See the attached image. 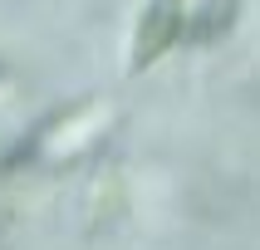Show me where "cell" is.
Returning <instances> with one entry per match:
<instances>
[{
  "label": "cell",
  "instance_id": "1",
  "mask_svg": "<svg viewBox=\"0 0 260 250\" xmlns=\"http://www.w3.org/2000/svg\"><path fill=\"white\" fill-rule=\"evenodd\" d=\"M108 123H113V108L103 98H88V103H79V108H69V113L49 118V123H44L35 137H25L15 152H20V162L64 167V162H74L88 142H99L103 132H108Z\"/></svg>",
  "mask_w": 260,
  "mask_h": 250
},
{
  "label": "cell",
  "instance_id": "2",
  "mask_svg": "<svg viewBox=\"0 0 260 250\" xmlns=\"http://www.w3.org/2000/svg\"><path fill=\"white\" fill-rule=\"evenodd\" d=\"M182 34V0H147L143 20H138V34H133V74H147Z\"/></svg>",
  "mask_w": 260,
  "mask_h": 250
},
{
  "label": "cell",
  "instance_id": "3",
  "mask_svg": "<svg viewBox=\"0 0 260 250\" xmlns=\"http://www.w3.org/2000/svg\"><path fill=\"white\" fill-rule=\"evenodd\" d=\"M236 10H241V0H206L202 10H197V20L187 25V40H191V44L221 40V34L236 25Z\"/></svg>",
  "mask_w": 260,
  "mask_h": 250
},
{
  "label": "cell",
  "instance_id": "4",
  "mask_svg": "<svg viewBox=\"0 0 260 250\" xmlns=\"http://www.w3.org/2000/svg\"><path fill=\"white\" fill-rule=\"evenodd\" d=\"M118 206H123V176H118V172H103L99 187H93V231H99L103 221L118 216Z\"/></svg>",
  "mask_w": 260,
  "mask_h": 250
},
{
  "label": "cell",
  "instance_id": "5",
  "mask_svg": "<svg viewBox=\"0 0 260 250\" xmlns=\"http://www.w3.org/2000/svg\"><path fill=\"white\" fill-rule=\"evenodd\" d=\"M0 74H5V69H0Z\"/></svg>",
  "mask_w": 260,
  "mask_h": 250
}]
</instances>
